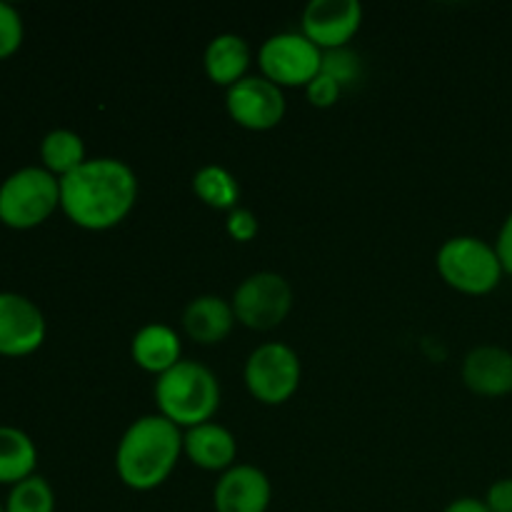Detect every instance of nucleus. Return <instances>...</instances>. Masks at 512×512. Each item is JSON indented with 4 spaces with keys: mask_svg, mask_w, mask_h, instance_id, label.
Instances as JSON below:
<instances>
[{
    "mask_svg": "<svg viewBox=\"0 0 512 512\" xmlns=\"http://www.w3.org/2000/svg\"><path fill=\"white\" fill-rule=\"evenodd\" d=\"M138 175L118 158H88L60 178V210L78 228L103 233L133 213L138 203Z\"/></svg>",
    "mask_w": 512,
    "mask_h": 512,
    "instance_id": "obj_1",
    "label": "nucleus"
},
{
    "mask_svg": "<svg viewBox=\"0 0 512 512\" xmlns=\"http://www.w3.org/2000/svg\"><path fill=\"white\" fill-rule=\"evenodd\" d=\"M183 455V430L163 415L133 420L115 450V470L125 488L150 493L173 475Z\"/></svg>",
    "mask_w": 512,
    "mask_h": 512,
    "instance_id": "obj_2",
    "label": "nucleus"
},
{
    "mask_svg": "<svg viewBox=\"0 0 512 512\" xmlns=\"http://www.w3.org/2000/svg\"><path fill=\"white\" fill-rule=\"evenodd\" d=\"M158 413L180 430L210 423L220 408V383L208 365L180 360L155 380Z\"/></svg>",
    "mask_w": 512,
    "mask_h": 512,
    "instance_id": "obj_3",
    "label": "nucleus"
},
{
    "mask_svg": "<svg viewBox=\"0 0 512 512\" xmlns=\"http://www.w3.org/2000/svg\"><path fill=\"white\" fill-rule=\"evenodd\" d=\"M435 268L445 285L463 295H488L503 283V263L495 245L475 235H455L440 245Z\"/></svg>",
    "mask_w": 512,
    "mask_h": 512,
    "instance_id": "obj_4",
    "label": "nucleus"
},
{
    "mask_svg": "<svg viewBox=\"0 0 512 512\" xmlns=\"http://www.w3.org/2000/svg\"><path fill=\"white\" fill-rule=\"evenodd\" d=\"M60 208V180L43 165H25L0 183V223L33 230Z\"/></svg>",
    "mask_w": 512,
    "mask_h": 512,
    "instance_id": "obj_5",
    "label": "nucleus"
},
{
    "mask_svg": "<svg viewBox=\"0 0 512 512\" xmlns=\"http://www.w3.org/2000/svg\"><path fill=\"white\" fill-rule=\"evenodd\" d=\"M245 388L258 403L283 405L298 393L303 365L298 353L285 343H263L245 360Z\"/></svg>",
    "mask_w": 512,
    "mask_h": 512,
    "instance_id": "obj_6",
    "label": "nucleus"
},
{
    "mask_svg": "<svg viewBox=\"0 0 512 512\" xmlns=\"http://www.w3.org/2000/svg\"><path fill=\"white\" fill-rule=\"evenodd\" d=\"M235 320L250 330H273L285 323V318L293 310V288L288 280L270 270L248 275L243 283L235 288L233 298Z\"/></svg>",
    "mask_w": 512,
    "mask_h": 512,
    "instance_id": "obj_7",
    "label": "nucleus"
},
{
    "mask_svg": "<svg viewBox=\"0 0 512 512\" xmlns=\"http://www.w3.org/2000/svg\"><path fill=\"white\" fill-rule=\"evenodd\" d=\"M260 75L278 88H308L323 70V50L303 33L270 35L258 50Z\"/></svg>",
    "mask_w": 512,
    "mask_h": 512,
    "instance_id": "obj_8",
    "label": "nucleus"
},
{
    "mask_svg": "<svg viewBox=\"0 0 512 512\" xmlns=\"http://www.w3.org/2000/svg\"><path fill=\"white\" fill-rule=\"evenodd\" d=\"M225 108L240 128L265 133L283 123L288 103H285L283 88L270 83L263 75H248L233 88H228Z\"/></svg>",
    "mask_w": 512,
    "mask_h": 512,
    "instance_id": "obj_9",
    "label": "nucleus"
},
{
    "mask_svg": "<svg viewBox=\"0 0 512 512\" xmlns=\"http://www.w3.org/2000/svg\"><path fill=\"white\" fill-rule=\"evenodd\" d=\"M360 25H363V5L358 0H313L303 10L300 33L315 48L328 53V50L348 48Z\"/></svg>",
    "mask_w": 512,
    "mask_h": 512,
    "instance_id": "obj_10",
    "label": "nucleus"
},
{
    "mask_svg": "<svg viewBox=\"0 0 512 512\" xmlns=\"http://www.w3.org/2000/svg\"><path fill=\"white\" fill-rule=\"evenodd\" d=\"M48 323L38 305L20 293H0V358H25L43 348Z\"/></svg>",
    "mask_w": 512,
    "mask_h": 512,
    "instance_id": "obj_11",
    "label": "nucleus"
},
{
    "mask_svg": "<svg viewBox=\"0 0 512 512\" xmlns=\"http://www.w3.org/2000/svg\"><path fill=\"white\" fill-rule=\"evenodd\" d=\"M273 500L270 478L255 465L238 463L225 470L213 488L215 512H268Z\"/></svg>",
    "mask_w": 512,
    "mask_h": 512,
    "instance_id": "obj_12",
    "label": "nucleus"
},
{
    "mask_svg": "<svg viewBox=\"0 0 512 512\" xmlns=\"http://www.w3.org/2000/svg\"><path fill=\"white\" fill-rule=\"evenodd\" d=\"M463 383L483 398L512 393V353L500 345H478L463 360Z\"/></svg>",
    "mask_w": 512,
    "mask_h": 512,
    "instance_id": "obj_13",
    "label": "nucleus"
},
{
    "mask_svg": "<svg viewBox=\"0 0 512 512\" xmlns=\"http://www.w3.org/2000/svg\"><path fill=\"white\" fill-rule=\"evenodd\" d=\"M183 453L190 463L208 473H220L238 465V440L233 438L228 428L218 423H203L198 428H190L183 433Z\"/></svg>",
    "mask_w": 512,
    "mask_h": 512,
    "instance_id": "obj_14",
    "label": "nucleus"
},
{
    "mask_svg": "<svg viewBox=\"0 0 512 512\" xmlns=\"http://www.w3.org/2000/svg\"><path fill=\"white\" fill-rule=\"evenodd\" d=\"M238 323L230 300L220 295H198L183 310V330L198 345H218Z\"/></svg>",
    "mask_w": 512,
    "mask_h": 512,
    "instance_id": "obj_15",
    "label": "nucleus"
},
{
    "mask_svg": "<svg viewBox=\"0 0 512 512\" xmlns=\"http://www.w3.org/2000/svg\"><path fill=\"white\" fill-rule=\"evenodd\" d=\"M130 358L140 370L160 378L183 360V343L170 325L148 323L133 335Z\"/></svg>",
    "mask_w": 512,
    "mask_h": 512,
    "instance_id": "obj_16",
    "label": "nucleus"
},
{
    "mask_svg": "<svg viewBox=\"0 0 512 512\" xmlns=\"http://www.w3.org/2000/svg\"><path fill=\"white\" fill-rule=\"evenodd\" d=\"M248 40L235 33H220L208 43L203 55V68L210 83L220 88H233L243 78H248L250 68Z\"/></svg>",
    "mask_w": 512,
    "mask_h": 512,
    "instance_id": "obj_17",
    "label": "nucleus"
},
{
    "mask_svg": "<svg viewBox=\"0 0 512 512\" xmlns=\"http://www.w3.org/2000/svg\"><path fill=\"white\" fill-rule=\"evenodd\" d=\"M38 448L25 430L13 425H0V485H18L20 480L35 475Z\"/></svg>",
    "mask_w": 512,
    "mask_h": 512,
    "instance_id": "obj_18",
    "label": "nucleus"
},
{
    "mask_svg": "<svg viewBox=\"0 0 512 512\" xmlns=\"http://www.w3.org/2000/svg\"><path fill=\"white\" fill-rule=\"evenodd\" d=\"M85 160H88L85 143L75 130L55 128L40 140V165L58 180L78 170Z\"/></svg>",
    "mask_w": 512,
    "mask_h": 512,
    "instance_id": "obj_19",
    "label": "nucleus"
},
{
    "mask_svg": "<svg viewBox=\"0 0 512 512\" xmlns=\"http://www.w3.org/2000/svg\"><path fill=\"white\" fill-rule=\"evenodd\" d=\"M193 193L213 210H235L240 200V183L223 165H203L193 175Z\"/></svg>",
    "mask_w": 512,
    "mask_h": 512,
    "instance_id": "obj_20",
    "label": "nucleus"
},
{
    "mask_svg": "<svg viewBox=\"0 0 512 512\" xmlns=\"http://www.w3.org/2000/svg\"><path fill=\"white\" fill-rule=\"evenodd\" d=\"M5 512H55L53 485L38 473L20 480L5 498Z\"/></svg>",
    "mask_w": 512,
    "mask_h": 512,
    "instance_id": "obj_21",
    "label": "nucleus"
},
{
    "mask_svg": "<svg viewBox=\"0 0 512 512\" xmlns=\"http://www.w3.org/2000/svg\"><path fill=\"white\" fill-rule=\"evenodd\" d=\"M360 70H363V65H360L358 53H353L350 48L328 50V53H323V70H320V73L330 75L335 83H340V88L355 83V80L360 78Z\"/></svg>",
    "mask_w": 512,
    "mask_h": 512,
    "instance_id": "obj_22",
    "label": "nucleus"
},
{
    "mask_svg": "<svg viewBox=\"0 0 512 512\" xmlns=\"http://www.w3.org/2000/svg\"><path fill=\"white\" fill-rule=\"evenodd\" d=\"M25 25L18 8L0 0V60H8L23 45Z\"/></svg>",
    "mask_w": 512,
    "mask_h": 512,
    "instance_id": "obj_23",
    "label": "nucleus"
},
{
    "mask_svg": "<svg viewBox=\"0 0 512 512\" xmlns=\"http://www.w3.org/2000/svg\"><path fill=\"white\" fill-rule=\"evenodd\" d=\"M340 93H343L340 83H335V80L325 73H318V78L310 80L308 88H305L308 103L313 105V108H320V110L333 108V105L340 100Z\"/></svg>",
    "mask_w": 512,
    "mask_h": 512,
    "instance_id": "obj_24",
    "label": "nucleus"
},
{
    "mask_svg": "<svg viewBox=\"0 0 512 512\" xmlns=\"http://www.w3.org/2000/svg\"><path fill=\"white\" fill-rule=\"evenodd\" d=\"M225 230H228V235L235 240V243H250V240L258 235L260 225H258V218H255L253 210L235 208L228 213Z\"/></svg>",
    "mask_w": 512,
    "mask_h": 512,
    "instance_id": "obj_25",
    "label": "nucleus"
},
{
    "mask_svg": "<svg viewBox=\"0 0 512 512\" xmlns=\"http://www.w3.org/2000/svg\"><path fill=\"white\" fill-rule=\"evenodd\" d=\"M490 512H512V478L495 480L483 500Z\"/></svg>",
    "mask_w": 512,
    "mask_h": 512,
    "instance_id": "obj_26",
    "label": "nucleus"
},
{
    "mask_svg": "<svg viewBox=\"0 0 512 512\" xmlns=\"http://www.w3.org/2000/svg\"><path fill=\"white\" fill-rule=\"evenodd\" d=\"M495 250H498V258H500V263H503L505 273L512 275V210H510L508 218H505L503 228H500Z\"/></svg>",
    "mask_w": 512,
    "mask_h": 512,
    "instance_id": "obj_27",
    "label": "nucleus"
},
{
    "mask_svg": "<svg viewBox=\"0 0 512 512\" xmlns=\"http://www.w3.org/2000/svg\"><path fill=\"white\" fill-rule=\"evenodd\" d=\"M443 512H490L488 505L478 498H458L448 505Z\"/></svg>",
    "mask_w": 512,
    "mask_h": 512,
    "instance_id": "obj_28",
    "label": "nucleus"
},
{
    "mask_svg": "<svg viewBox=\"0 0 512 512\" xmlns=\"http://www.w3.org/2000/svg\"><path fill=\"white\" fill-rule=\"evenodd\" d=\"M0 512H5V503H3V500H0Z\"/></svg>",
    "mask_w": 512,
    "mask_h": 512,
    "instance_id": "obj_29",
    "label": "nucleus"
}]
</instances>
